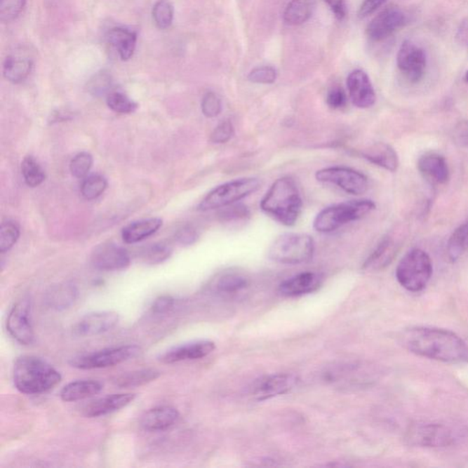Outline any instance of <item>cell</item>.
I'll return each instance as SVG.
<instances>
[{"mask_svg": "<svg viewBox=\"0 0 468 468\" xmlns=\"http://www.w3.org/2000/svg\"><path fill=\"white\" fill-rule=\"evenodd\" d=\"M403 345L421 357L446 362L468 361V345L458 335L448 329L415 327L403 332Z\"/></svg>", "mask_w": 468, "mask_h": 468, "instance_id": "6da1fadb", "label": "cell"}, {"mask_svg": "<svg viewBox=\"0 0 468 468\" xmlns=\"http://www.w3.org/2000/svg\"><path fill=\"white\" fill-rule=\"evenodd\" d=\"M260 207L267 216L282 225L294 226L303 209L300 192L290 177L274 181L262 199Z\"/></svg>", "mask_w": 468, "mask_h": 468, "instance_id": "7a4b0ae2", "label": "cell"}, {"mask_svg": "<svg viewBox=\"0 0 468 468\" xmlns=\"http://www.w3.org/2000/svg\"><path fill=\"white\" fill-rule=\"evenodd\" d=\"M62 380L58 370L35 356H22L15 361L13 382L21 394L38 395L56 387Z\"/></svg>", "mask_w": 468, "mask_h": 468, "instance_id": "3957f363", "label": "cell"}, {"mask_svg": "<svg viewBox=\"0 0 468 468\" xmlns=\"http://www.w3.org/2000/svg\"><path fill=\"white\" fill-rule=\"evenodd\" d=\"M375 208V203L370 199H356L331 205L316 216L313 227L316 232L328 234L337 231L347 223L364 218Z\"/></svg>", "mask_w": 468, "mask_h": 468, "instance_id": "277c9868", "label": "cell"}, {"mask_svg": "<svg viewBox=\"0 0 468 468\" xmlns=\"http://www.w3.org/2000/svg\"><path fill=\"white\" fill-rule=\"evenodd\" d=\"M433 274V264L427 252L415 248L409 250L399 262L396 279L407 291L417 293L427 288Z\"/></svg>", "mask_w": 468, "mask_h": 468, "instance_id": "5b68a950", "label": "cell"}, {"mask_svg": "<svg viewBox=\"0 0 468 468\" xmlns=\"http://www.w3.org/2000/svg\"><path fill=\"white\" fill-rule=\"evenodd\" d=\"M315 252V241L309 234H285L272 243L268 258L283 265H300L309 262Z\"/></svg>", "mask_w": 468, "mask_h": 468, "instance_id": "8992f818", "label": "cell"}, {"mask_svg": "<svg viewBox=\"0 0 468 468\" xmlns=\"http://www.w3.org/2000/svg\"><path fill=\"white\" fill-rule=\"evenodd\" d=\"M260 186L261 182L255 178H243L223 183L205 196L199 204L198 210L208 211L231 206L258 192Z\"/></svg>", "mask_w": 468, "mask_h": 468, "instance_id": "52a82bcc", "label": "cell"}, {"mask_svg": "<svg viewBox=\"0 0 468 468\" xmlns=\"http://www.w3.org/2000/svg\"><path fill=\"white\" fill-rule=\"evenodd\" d=\"M141 348L137 345H125L105 349L100 352L77 356L69 364L79 370L104 369L130 361L140 355Z\"/></svg>", "mask_w": 468, "mask_h": 468, "instance_id": "ba28073f", "label": "cell"}, {"mask_svg": "<svg viewBox=\"0 0 468 468\" xmlns=\"http://www.w3.org/2000/svg\"><path fill=\"white\" fill-rule=\"evenodd\" d=\"M319 182L332 184L349 194H364L369 189V180L363 173L346 167H329L316 172Z\"/></svg>", "mask_w": 468, "mask_h": 468, "instance_id": "9c48e42d", "label": "cell"}, {"mask_svg": "<svg viewBox=\"0 0 468 468\" xmlns=\"http://www.w3.org/2000/svg\"><path fill=\"white\" fill-rule=\"evenodd\" d=\"M407 440L410 445L422 448H445L455 441V433L445 424L420 422L410 428Z\"/></svg>", "mask_w": 468, "mask_h": 468, "instance_id": "30bf717a", "label": "cell"}, {"mask_svg": "<svg viewBox=\"0 0 468 468\" xmlns=\"http://www.w3.org/2000/svg\"><path fill=\"white\" fill-rule=\"evenodd\" d=\"M427 60L424 51L413 41H406L397 54V65L410 83H418L424 77Z\"/></svg>", "mask_w": 468, "mask_h": 468, "instance_id": "8fae6325", "label": "cell"}, {"mask_svg": "<svg viewBox=\"0 0 468 468\" xmlns=\"http://www.w3.org/2000/svg\"><path fill=\"white\" fill-rule=\"evenodd\" d=\"M7 330L21 345L33 343L35 335L28 300L19 301L12 307L7 319Z\"/></svg>", "mask_w": 468, "mask_h": 468, "instance_id": "7c38bea8", "label": "cell"}, {"mask_svg": "<svg viewBox=\"0 0 468 468\" xmlns=\"http://www.w3.org/2000/svg\"><path fill=\"white\" fill-rule=\"evenodd\" d=\"M407 18L400 8L391 6L380 11L367 28L368 37L371 41H380L394 34L406 23Z\"/></svg>", "mask_w": 468, "mask_h": 468, "instance_id": "4fadbf2b", "label": "cell"}, {"mask_svg": "<svg viewBox=\"0 0 468 468\" xmlns=\"http://www.w3.org/2000/svg\"><path fill=\"white\" fill-rule=\"evenodd\" d=\"M91 262L100 271H119L130 265L128 250L113 243H105L96 246L91 255Z\"/></svg>", "mask_w": 468, "mask_h": 468, "instance_id": "5bb4252c", "label": "cell"}, {"mask_svg": "<svg viewBox=\"0 0 468 468\" xmlns=\"http://www.w3.org/2000/svg\"><path fill=\"white\" fill-rule=\"evenodd\" d=\"M297 377L292 374H274L256 380L250 394L258 401H265L288 394L297 386Z\"/></svg>", "mask_w": 468, "mask_h": 468, "instance_id": "9a60e30c", "label": "cell"}, {"mask_svg": "<svg viewBox=\"0 0 468 468\" xmlns=\"http://www.w3.org/2000/svg\"><path fill=\"white\" fill-rule=\"evenodd\" d=\"M119 321V315L114 311H98L87 314L74 328L75 334L81 337H93L112 330Z\"/></svg>", "mask_w": 468, "mask_h": 468, "instance_id": "2e32d148", "label": "cell"}, {"mask_svg": "<svg viewBox=\"0 0 468 468\" xmlns=\"http://www.w3.org/2000/svg\"><path fill=\"white\" fill-rule=\"evenodd\" d=\"M214 349H215V344L213 341H195V342L184 344V345L168 349L160 355L159 359L162 363L173 364L177 362L207 357L214 352Z\"/></svg>", "mask_w": 468, "mask_h": 468, "instance_id": "e0dca14e", "label": "cell"}, {"mask_svg": "<svg viewBox=\"0 0 468 468\" xmlns=\"http://www.w3.org/2000/svg\"><path fill=\"white\" fill-rule=\"evenodd\" d=\"M349 95L352 104L358 108H370L376 102V93L369 76L363 71L356 70L347 80Z\"/></svg>", "mask_w": 468, "mask_h": 468, "instance_id": "ac0fdd59", "label": "cell"}, {"mask_svg": "<svg viewBox=\"0 0 468 468\" xmlns=\"http://www.w3.org/2000/svg\"><path fill=\"white\" fill-rule=\"evenodd\" d=\"M323 283V276L314 272H304L283 281L279 286V292L288 297H300L316 291Z\"/></svg>", "mask_w": 468, "mask_h": 468, "instance_id": "d6986e66", "label": "cell"}, {"mask_svg": "<svg viewBox=\"0 0 468 468\" xmlns=\"http://www.w3.org/2000/svg\"><path fill=\"white\" fill-rule=\"evenodd\" d=\"M135 396L137 395L134 394H119L96 399L83 407V415L88 418H95L110 415L129 406Z\"/></svg>", "mask_w": 468, "mask_h": 468, "instance_id": "ffe728a7", "label": "cell"}, {"mask_svg": "<svg viewBox=\"0 0 468 468\" xmlns=\"http://www.w3.org/2000/svg\"><path fill=\"white\" fill-rule=\"evenodd\" d=\"M417 168L424 179L436 185H443L450 179V171L446 159L440 154L429 152L419 159Z\"/></svg>", "mask_w": 468, "mask_h": 468, "instance_id": "44dd1931", "label": "cell"}, {"mask_svg": "<svg viewBox=\"0 0 468 468\" xmlns=\"http://www.w3.org/2000/svg\"><path fill=\"white\" fill-rule=\"evenodd\" d=\"M180 417L179 410L171 406L150 409L141 418V427L146 431L160 432L173 427Z\"/></svg>", "mask_w": 468, "mask_h": 468, "instance_id": "7402d4cb", "label": "cell"}, {"mask_svg": "<svg viewBox=\"0 0 468 468\" xmlns=\"http://www.w3.org/2000/svg\"><path fill=\"white\" fill-rule=\"evenodd\" d=\"M368 161L385 170L395 172L399 168V158L394 147L386 143L371 145L361 152Z\"/></svg>", "mask_w": 468, "mask_h": 468, "instance_id": "603a6c76", "label": "cell"}, {"mask_svg": "<svg viewBox=\"0 0 468 468\" xmlns=\"http://www.w3.org/2000/svg\"><path fill=\"white\" fill-rule=\"evenodd\" d=\"M104 389V385L98 380H81L68 383L60 391V399L65 403L86 400L98 395Z\"/></svg>", "mask_w": 468, "mask_h": 468, "instance_id": "cb8c5ba5", "label": "cell"}, {"mask_svg": "<svg viewBox=\"0 0 468 468\" xmlns=\"http://www.w3.org/2000/svg\"><path fill=\"white\" fill-rule=\"evenodd\" d=\"M107 40L119 53L121 60H128L134 55L138 35L133 30L116 27L108 32Z\"/></svg>", "mask_w": 468, "mask_h": 468, "instance_id": "d4e9b609", "label": "cell"}, {"mask_svg": "<svg viewBox=\"0 0 468 468\" xmlns=\"http://www.w3.org/2000/svg\"><path fill=\"white\" fill-rule=\"evenodd\" d=\"M399 247L400 243L395 241L394 237L383 238L375 250L365 262V269L380 270L388 267L396 255Z\"/></svg>", "mask_w": 468, "mask_h": 468, "instance_id": "484cf974", "label": "cell"}, {"mask_svg": "<svg viewBox=\"0 0 468 468\" xmlns=\"http://www.w3.org/2000/svg\"><path fill=\"white\" fill-rule=\"evenodd\" d=\"M162 220L151 218L138 220L126 225L122 231V238L126 243L134 244L152 236L162 226Z\"/></svg>", "mask_w": 468, "mask_h": 468, "instance_id": "4316f807", "label": "cell"}, {"mask_svg": "<svg viewBox=\"0 0 468 468\" xmlns=\"http://www.w3.org/2000/svg\"><path fill=\"white\" fill-rule=\"evenodd\" d=\"M77 295L76 286L70 283H63L51 288L46 293L45 301L51 309L62 311L72 307Z\"/></svg>", "mask_w": 468, "mask_h": 468, "instance_id": "83f0119b", "label": "cell"}, {"mask_svg": "<svg viewBox=\"0 0 468 468\" xmlns=\"http://www.w3.org/2000/svg\"><path fill=\"white\" fill-rule=\"evenodd\" d=\"M33 67L32 60L28 57L10 55L3 65V74L12 83H20L29 77Z\"/></svg>", "mask_w": 468, "mask_h": 468, "instance_id": "f1b7e54d", "label": "cell"}, {"mask_svg": "<svg viewBox=\"0 0 468 468\" xmlns=\"http://www.w3.org/2000/svg\"><path fill=\"white\" fill-rule=\"evenodd\" d=\"M161 375L159 370L155 369H143L130 373L120 374L114 377L112 382L119 388L140 387L152 382H155Z\"/></svg>", "mask_w": 468, "mask_h": 468, "instance_id": "f546056e", "label": "cell"}, {"mask_svg": "<svg viewBox=\"0 0 468 468\" xmlns=\"http://www.w3.org/2000/svg\"><path fill=\"white\" fill-rule=\"evenodd\" d=\"M315 6L316 0H292L286 8L283 20L288 25H301L312 16Z\"/></svg>", "mask_w": 468, "mask_h": 468, "instance_id": "4dcf8cb0", "label": "cell"}, {"mask_svg": "<svg viewBox=\"0 0 468 468\" xmlns=\"http://www.w3.org/2000/svg\"><path fill=\"white\" fill-rule=\"evenodd\" d=\"M446 250L452 262L457 261L468 252V220L453 232L448 241Z\"/></svg>", "mask_w": 468, "mask_h": 468, "instance_id": "1f68e13d", "label": "cell"}, {"mask_svg": "<svg viewBox=\"0 0 468 468\" xmlns=\"http://www.w3.org/2000/svg\"><path fill=\"white\" fill-rule=\"evenodd\" d=\"M249 285V280L243 274L226 273L222 274L213 283L214 290L220 294H235L246 289Z\"/></svg>", "mask_w": 468, "mask_h": 468, "instance_id": "d6a6232c", "label": "cell"}, {"mask_svg": "<svg viewBox=\"0 0 468 468\" xmlns=\"http://www.w3.org/2000/svg\"><path fill=\"white\" fill-rule=\"evenodd\" d=\"M21 172L27 185L35 188L45 180L44 171L33 156H26L21 163Z\"/></svg>", "mask_w": 468, "mask_h": 468, "instance_id": "836d02e7", "label": "cell"}, {"mask_svg": "<svg viewBox=\"0 0 468 468\" xmlns=\"http://www.w3.org/2000/svg\"><path fill=\"white\" fill-rule=\"evenodd\" d=\"M154 22L160 29L170 28L173 22L174 8L168 0H159L152 11Z\"/></svg>", "mask_w": 468, "mask_h": 468, "instance_id": "e575fe53", "label": "cell"}, {"mask_svg": "<svg viewBox=\"0 0 468 468\" xmlns=\"http://www.w3.org/2000/svg\"><path fill=\"white\" fill-rule=\"evenodd\" d=\"M107 188V181L101 175H92L86 178L81 186V195L92 201L100 197Z\"/></svg>", "mask_w": 468, "mask_h": 468, "instance_id": "d590c367", "label": "cell"}, {"mask_svg": "<svg viewBox=\"0 0 468 468\" xmlns=\"http://www.w3.org/2000/svg\"><path fill=\"white\" fill-rule=\"evenodd\" d=\"M107 104L112 111L117 114H131L138 109L137 102L122 92H111L107 98Z\"/></svg>", "mask_w": 468, "mask_h": 468, "instance_id": "8d00e7d4", "label": "cell"}, {"mask_svg": "<svg viewBox=\"0 0 468 468\" xmlns=\"http://www.w3.org/2000/svg\"><path fill=\"white\" fill-rule=\"evenodd\" d=\"M20 237V227L16 222L8 220L0 228V252L5 253L15 246Z\"/></svg>", "mask_w": 468, "mask_h": 468, "instance_id": "74e56055", "label": "cell"}, {"mask_svg": "<svg viewBox=\"0 0 468 468\" xmlns=\"http://www.w3.org/2000/svg\"><path fill=\"white\" fill-rule=\"evenodd\" d=\"M172 255L171 246L165 243H155L142 252V259L149 265H159L167 261Z\"/></svg>", "mask_w": 468, "mask_h": 468, "instance_id": "f35d334b", "label": "cell"}, {"mask_svg": "<svg viewBox=\"0 0 468 468\" xmlns=\"http://www.w3.org/2000/svg\"><path fill=\"white\" fill-rule=\"evenodd\" d=\"M112 87V77L107 72H100L98 74L93 75L91 80L87 83V89H88L91 95L93 96H102L109 95Z\"/></svg>", "mask_w": 468, "mask_h": 468, "instance_id": "ab89813d", "label": "cell"}, {"mask_svg": "<svg viewBox=\"0 0 468 468\" xmlns=\"http://www.w3.org/2000/svg\"><path fill=\"white\" fill-rule=\"evenodd\" d=\"M26 3L27 0H0V20L8 23L17 20Z\"/></svg>", "mask_w": 468, "mask_h": 468, "instance_id": "60d3db41", "label": "cell"}, {"mask_svg": "<svg viewBox=\"0 0 468 468\" xmlns=\"http://www.w3.org/2000/svg\"><path fill=\"white\" fill-rule=\"evenodd\" d=\"M93 156L88 152H81L72 159L70 170L72 176L83 179L88 175L93 166Z\"/></svg>", "mask_w": 468, "mask_h": 468, "instance_id": "b9f144b4", "label": "cell"}, {"mask_svg": "<svg viewBox=\"0 0 468 468\" xmlns=\"http://www.w3.org/2000/svg\"><path fill=\"white\" fill-rule=\"evenodd\" d=\"M201 111L208 119L218 116L222 112V101L219 96L213 92L207 93L202 99Z\"/></svg>", "mask_w": 468, "mask_h": 468, "instance_id": "7bdbcfd3", "label": "cell"}, {"mask_svg": "<svg viewBox=\"0 0 468 468\" xmlns=\"http://www.w3.org/2000/svg\"><path fill=\"white\" fill-rule=\"evenodd\" d=\"M234 135V125L229 120H225L211 133L210 141L214 144H225Z\"/></svg>", "mask_w": 468, "mask_h": 468, "instance_id": "ee69618b", "label": "cell"}, {"mask_svg": "<svg viewBox=\"0 0 468 468\" xmlns=\"http://www.w3.org/2000/svg\"><path fill=\"white\" fill-rule=\"evenodd\" d=\"M276 69L270 66H262L253 69L248 75V80L255 83L270 84L276 81Z\"/></svg>", "mask_w": 468, "mask_h": 468, "instance_id": "f6af8a7d", "label": "cell"}, {"mask_svg": "<svg viewBox=\"0 0 468 468\" xmlns=\"http://www.w3.org/2000/svg\"><path fill=\"white\" fill-rule=\"evenodd\" d=\"M347 99L345 91L340 86H334L328 91L327 104L332 109H340L345 107Z\"/></svg>", "mask_w": 468, "mask_h": 468, "instance_id": "bcb514c9", "label": "cell"}, {"mask_svg": "<svg viewBox=\"0 0 468 468\" xmlns=\"http://www.w3.org/2000/svg\"><path fill=\"white\" fill-rule=\"evenodd\" d=\"M453 138L458 147L468 149V121H460L455 125Z\"/></svg>", "mask_w": 468, "mask_h": 468, "instance_id": "7dc6e473", "label": "cell"}, {"mask_svg": "<svg viewBox=\"0 0 468 468\" xmlns=\"http://www.w3.org/2000/svg\"><path fill=\"white\" fill-rule=\"evenodd\" d=\"M175 305V299L171 295H162L154 301L151 309L154 314L156 315H163L167 314L173 309Z\"/></svg>", "mask_w": 468, "mask_h": 468, "instance_id": "c3c4849f", "label": "cell"}, {"mask_svg": "<svg viewBox=\"0 0 468 468\" xmlns=\"http://www.w3.org/2000/svg\"><path fill=\"white\" fill-rule=\"evenodd\" d=\"M199 239L197 231L192 226H184L176 234V240L182 246H192Z\"/></svg>", "mask_w": 468, "mask_h": 468, "instance_id": "681fc988", "label": "cell"}, {"mask_svg": "<svg viewBox=\"0 0 468 468\" xmlns=\"http://www.w3.org/2000/svg\"><path fill=\"white\" fill-rule=\"evenodd\" d=\"M223 218L227 220H244L250 217V211L243 205H237L228 208L222 214Z\"/></svg>", "mask_w": 468, "mask_h": 468, "instance_id": "f907efd6", "label": "cell"}, {"mask_svg": "<svg viewBox=\"0 0 468 468\" xmlns=\"http://www.w3.org/2000/svg\"><path fill=\"white\" fill-rule=\"evenodd\" d=\"M385 2V0H364L363 4L359 8V17L363 19V18L369 16L374 11L378 10Z\"/></svg>", "mask_w": 468, "mask_h": 468, "instance_id": "816d5d0a", "label": "cell"}, {"mask_svg": "<svg viewBox=\"0 0 468 468\" xmlns=\"http://www.w3.org/2000/svg\"><path fill=\"white\" fill-rule=\"evenodd\" d=\"M337 20H342L346 17L345 0H325Z\"/></svg>", "mask_w": 468, "mask_h": 468, "instance_id": "f5cc1de1", "label": "cell"}, {"mask_svg": "<svg viewBox=\"0 0 468 468\" xmlns=\"http://www.w3.org/2000/svg\"><path fill=\"white\" fill-rule=\"evenodd\" d=\"M455 39L461 46L468 48V19L462 21Z\"/></svg>", "mask_w": 468, "mask_h": 468, "instance_id": "db71d44e", "label": "cell"}, {"mask_svg": "<svg viewBox=\"0 0 468 468\" xmlns=\"http://www.w3.org/2000/svg\"><path fill=\"white\" fill-rule=\"evenodd\" d=\"M464 81L468 83V71L466 72V74H464Z\"/></svg>", "mask_w": 468, "mask_h": 468, "instance_id": "11a10c76", "label": "cell"}]
</instances>
